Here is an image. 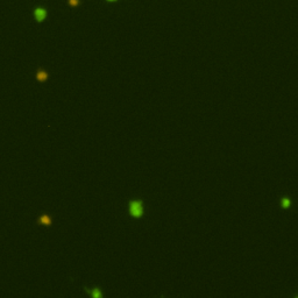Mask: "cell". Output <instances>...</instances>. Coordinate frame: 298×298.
Masks as SVG:
<instances>
[{"instance_id": "cell-1", "label": "cell", "mask_w": 298, "mask_h": 298, "mask_svg": "<svg viewBox=\"0 0 298 298\" xmlns=\"http://www.w3.org/2000/svg\"><path fill=\"white\" fill-rule=\"evenodd\" d=\"M127 210L129 216L133 219H140L143 217L145 214V205H143V202L141 199H132L128 206H127Z\"/></svg>"}, {"instance_id": "cell-2", "label": "cell", "mask_w": 298, "mask_h": 298, "mask_svg": "<svg viewBox=\"0 0 298 298\" xmlns=\"http://www.w3.org/2000/svg\"><path fill=\"white\" fill-rule=\"evenodd\" d=\"M37 224L42 226H47V227H50L53 225V218L50 214H47V213H43L41 214L39 219H37Z\"/></svg>"}, {"instance_id": "cell-3", "label": "cell", "mask_w": 298, "mask_h": 298, "mask_svg": "<svg viewBox=\"0 0 298 298\" xmlns=\"http://www.w3.org/2000/svg\"><path fill=\"white\" fill-rule=\"evenodd\" d=\"M34 18L37 22H42L44 21V19L47 18V11L42 7H37L34 9Z\"/></svg>"}, {"instance_id": "cell-4", "label": "cell", "mask_w": 298, "mask_h": 298, "mask_svg": "<svg viewBox=\"0 0 298 298\" xmlns=\"http://www.w3.org/2000/svg\"><path fill=\"white\" fill-rule=\"evenodd\" d=\"M35 77H36V79L39 80V82L43 83V82L48 80V78H49V73L47 72L46 70H43V69H39V70L36 71V73H35Z\"/></svg>"}, {"instance_id": "cell-5", "label": "cell", "mask_w": 298, "mask_h": 298, "mask_svg": "<svg viewBox=\"0 0 298 298\" xmlns=\"http://www.w3.org/2000/svg\"><path fill=\"white\" fill-rule=\"evenodd\" d=\"M86 292L93 298H101L103 297V292L100 290V288H93L91 290H86Z\"/></svg>"}, {"instance_id": "cell-6", "label": "cell", "mask_w": 298, "mask_h": 298, "mask_svg": "<svg viewBox=\"0 0 298 298\" xmlns=\"http://www.w3.org/2000/svg\"><path fill=\"white\" fill-rule=\"evenodd\" d=\"M69 5L70 6H77V5H79V0H69Z\"/></svg>"}, {"instance_id": "cell-7", "label": "cell", "mask_w": 298, "mask_h": 298, "mask_svg": "<svg viewBox=\"0 0 298 298\" xmlns=\"http://www.w3.org/2000/svg\"><path fill=\"white\" fill-rule=\"evenodd\" d=\"M107 1H110V2H113V1H117V0H107Z\"/></svg>"}]
</instances>
